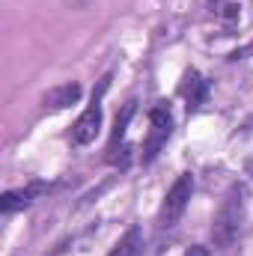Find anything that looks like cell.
Listing matches in <instances>:
<instances>
[{
  "instance_id": "6da1fadb",
  "label": "cell",
  "mask_w": 253,
  "mask_h": 256,
  "mask_svg": "<svg viewBox=\"0 0 253 256\" xmlns=\"http://www.w3.org/2000/svg\"><path fill=\"white\" fill-rule=\"evenodd\" d=\"M244 196H248L244 185H238V182H232L224 194V200L214 212V224H212V244L218 250H226V248L236 244V238L242 232V224H244V208H248Z\"/></svg>"
},
{
  "instance_id": "7a4b0ae2",
  "label": "cell",
  "mask_w": 253,
  "mask_h": 256,
  "mask_svg": "<svg viewBox=\"0 0 253 256\" xmlns=\"http://www.w3.org/2000/svg\"><path fill=\"white\" fill-rule=\"evenodd\" d=\"M108 86H110V74H104V78L98 80V86H96V92H92L86 110L74 120V126H72V143H74V146H90V143L98 137V131H102V120H104L102 98H104Z\"/></svg>"
},
{
  "instance_id": "3957f363",
  "label": "cell",
  "mask_w": 253,
  "mask_h": 256,
  "mask_svg": "<svg viewBox=\"0 0 253 256\" xmlns=\"http://www.w3.org/2000/svg\"><path fill=\"white\" fill-rule=\"evenodd\" d=\"M170 134H173V110H170L167 102H158V104L149 110V134H146V140H143V146H140L143 152L137 155L140 164H152V161L161 155V149L167 146Z\"/></svg>"
},
{
  "instance_id": "277c9868",
  "label": "cell",
  "mask_w": 253,
  "mask_h": 256,
  "mask_svg": "<svg viewBox=\"0 0 253 256\" xmlns=\"http://www.w3.org/2000/svg\"><path fill=\"white\" fill-rule=\"evenodd\" d=\"M190 194H194V173H179L176 182L167 188L164 202L158 208V230H170L179 224V218L185 214L190 202Z\"/></svg>"
},
{
  "instance_id": "5b68a950",
  "label": "cell",
  "mask_w": 253,
  "mask_h": 256,
  "mask_svg": "<svg viewBox=\"0 0 253 256\" xmlns=\"http://www.w3.org/2000/svg\"><path fill=\"white\" fill-rule=\"evenodd\" d=\"M54 191V185L51 182H45V179H33V182H27L24 188H12V191H6L0 196V212L3 214H12V212H21V208H30L39 196H45V194Z\"/></svg>"
},
{
  "instance_id": "8992f818",
  "label": "cell",
  "mask_w": 253,
  "mask_h": 256,
  "mask_svg": "<svg viewBox=\"0 0 253 256\" xmlns=\"http://www.w3.org/2000/svg\"><path fill=\"white\" fill-rule=\"evenodd\" d=\"M208 92H212V84H208L206 74H200L196 68H188V72L182 74V80H179V96L185 98V104H188L190 114H196V110L208 102Z\"/></svg>"
},
{
  "instance_id": "52a82bcc",
  "label": "cell",
  "mask_w": 253,
  "mask_h": 256,
  "mask_svg": "<svg viewBox=\"0 0 253 256\" xmlns=\"http://www.w3.org/2000/svg\"><path fill=\"white\" fill-rule=\"evenodd\" d=\"M80 96H84L80 84H78V80H66V84H57L54 90H48V92L42 96V108H45V110H66V108L78 104Z\"/></svg>"
},
{
  "instance_id": "ba28073f",
  "label": "cell",
  "mask_w": 253,
  "mask_h": 256,
  "mask_svg": "<svg viewBox=\"0 0 253 256\" xmlns=\"http://www.w3.org/2000/svg\"><path fill=\"white\" fill-rule=\"evenodd\" d=\"M134 114H137V102H126V108H122V110L116 114V120H114V131H110V140H108V152H104V155L116 152L122 143H128L126 134H128V126H131Z\"/></svg>"
},
{
  "instance_id": "9c48e42d",
  "label": "cell",
  "mask_w": 253,
  "mask_h": 256,
  "mask_svg": "<svg viewBox=\"0 0 253 256\" xmlns=\"http://www.w3.org/2000/svg\"><path fill=\"white\" fill-rule=\"evenodd\" d=\"M140 250H143V232H140L137 224H131L126 232L120 236V242L110 248L108 256H140Z\"/></svg>"
},
{
  "instance_id": "30bf717a",
  "label": "cell",
  "mask_w": 253,
  "mask_h": 256,
  "mask_svg": "<svg viewBox=\"0 0 253 256\" xmlns=\"http://www.w3.org/2000/svg\"><path fill=\"white\" fill-rule=\"evenodd\" d=\"M185 256H212V250H208L206 244H194V248L185 250Z\"/></svg>"
},
{
  "instance_id": "8fae6325",
  "label": "cell",
  "mask_w": 253,
  "mask_h": 256,
  "mask_svg": "<svg viewBox=\"0 0 253 256\" xmlns=\"http://www.w3.org/2000/svg\"><path fill=\"white\" fill-rule=\"evenodd\" d=\"M248 54H253V42H250V45H244V48H238V51H232V54H230V60H244Z\"/></svg>"
},
{
  "instance_id": "7c38bea8",
  "label": "cell",
  "mask_w": 253,
  "mask_h": 256,
  "mask_svg": "<svg viewBox=\"0 0 253 256\" xmlns=\"http://www.w3.org/2000/svg\"><path fill=\"white\" fill-rule=\"evenodd\" d=\"M214 3H218V0H214Z\"/></svg>"
}]
</instances>
